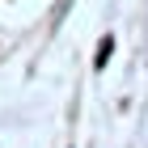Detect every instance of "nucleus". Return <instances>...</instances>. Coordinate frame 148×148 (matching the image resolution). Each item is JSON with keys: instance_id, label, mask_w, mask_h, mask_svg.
I'll return each instance as SVG.
<instances>
[{"instance_id": "obj_1", "label": "nucleus", "mask_w": 148, "mask_h": 148, "mask_svg": "<svg viewBox=\"0 0 148 148\" xmlns=\"http://www.w3.org/2000/svg\"><path fill=\"white\" fill-rule=\"evenodd\" d=\"M106 59H110V38H106V42H102V47H97V68H102Z\"/></svg>"}]
</instances>
